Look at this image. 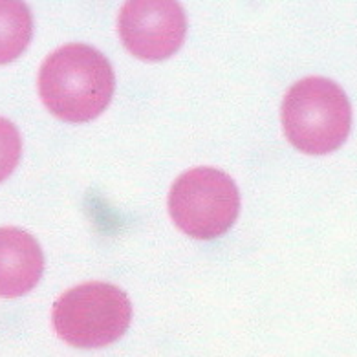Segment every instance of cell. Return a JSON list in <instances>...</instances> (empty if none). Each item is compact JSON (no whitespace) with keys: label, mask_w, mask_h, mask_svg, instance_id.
<instances>
[{"label":"cell","mask_w":357,"mask_h":357,"mask_svg":"<svg viewBox=\"0 0 357 357\" xmlns=\"http://www.w3.org/2000/svg\"><path fill=\"white\" fill-rule=\"evenodd\" d=\"M114 70L99 50L64 45L50 54L39 70V96L55 118L68 123L92 121L114 96Z\"/></svg>","instance_id":"obj_1"},{"label":"cell","mask_w":357,"mask_h":357,"mask_svg":"<svg viewBox=\"0 0 357 357\" xmlns=\"http://www.w3.org/2000/svg\"><path fill=\"white\" fill-rule=\"evenodd\" d=\"M286 137L301 152L321 156L347 142L352 127V107L337 83L326 77L301 79L282 101Z\"/></svg>","instance_id":"obj_2"},{"label":"cell","mask_w":357,"mask_h":357,"mask_svg":"<svg viewBox=\"0 0 357 357\" xmlns=\"http://www.w3.org/2000/svg\"><path fill=\"white\" fill-rule=\"evenodd\" d=\"M132 321L127 294L108 282L79 284L64 291L52 308L55 332L75 348H103L123 337Z\"/></svg>","instance_id":"obj_3"},{"label":"cell","mask_w":357,"mask_h":357,"mask_svg":"<svg viewBox=\"0 0 357 357\" xmlns=\"http://www.w3.org/2000/svg\"><path fill=\"white\" fill-rule=\"evenodd\" d=\"M240 211V192L229 174L215 167L183 172L169 192L172 222L198 240L222 236L233 227Z\"/></svg>","instance_id":"obj_4"},{"label":"cell","mask_w":357,"mask_h":357,"mask_svg":"<svg viewBox=\"0 0 357 357\" xmlns=\"http://www.w3.org/2000/svg\"><path fill=\"white\" fill-rule=\"evenodd\" d=\"M125 48L137 59L163 61L181 48L187 19L181 6L172 0L125 2L118 19Z\"/></svg>","instance_id":"obj_5"},{"label":"cell","mask_w":357,"mask_h":357,"mask_svg":"<svg viewBox=\"0 0 357 357\" xmlns=\"http://www.w3.org/2000/svg\"><path fill=\"white\" fill-rule=\"evenodd\" d=\"M45 271L39 242L19 227H0V297L15 298L37 286Z\"/></svg>","instance_id":"obj_6"},{"label":"cell","mask_w":357,"mask_h":357,"mask_svg":"<svg viewBox=\"0 0 357 357\" xmlns=\"http://www.w3.org/2000/svg\"><path fill=\"white\" fill-rule=\"evenodd\" d=\"M31 35L30 8L19 0H0V64L15 61L28 48Z\"/></svg>","instance_id":"obj_7"},{"label":"cell","mask_w":357,"mask_h":357,"mask_svg":"<svg viewBox=\"0 0 357 357\" xmlns=\"http://www.w3.org/2000/svg\"><path fill=\"white\" fill-rule=\"evenodd\" d=\"M22 142L17 127L10 119L0 118V183L11 176L20 162Z\"/></svg>","instance_id":"obj_8"}]
</instances>
